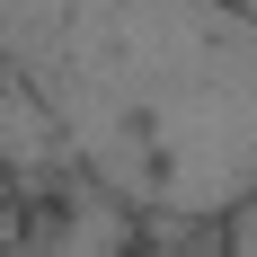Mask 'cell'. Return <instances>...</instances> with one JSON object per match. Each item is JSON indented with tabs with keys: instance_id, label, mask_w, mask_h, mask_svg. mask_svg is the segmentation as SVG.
I'll use <instances>...</instances> for the list:
<instances>
[{
	"instance_id": "277c9868",
	"label": "cell",
	"mask_w": 257,
	"mask_h": 257,
	"mask_svg": "<svg viewBox=\"0 0 257 257\" xmlns=\"http://www.w3.org/2000/svg\"><path fill=\"white\" fill-rule=\"evenodd\" d=\"M27 195H18V178H9V169H0V248H27Z\"/></svg>"
},
{
	"instance_id": "6da1fadb",
	"label": "cell",
	"mask_w": 257,
	"mask_h": 257,
	"mask_svg": "<svg viewBox=\"0 0 257 257\" xmlns=\"http://www.w3.org/2000/svg\"><path fill=\"white\" fill-rule=\"evenodd\" d=\"M0 62L53 106L80 178L222 222L257 186V18L239 0H0Z\"/></svg>"
},
{
	"instance_id": "5b68a950",
	"label": "cell",
	"mask_w": 257,
	"mask_h": 257,
	"mask_svg": "<svg viewBox=\"0 0 257 257\" xmlns=\"http://www.w3.org/2000/svg\"><path fill=\"white\" fill-rule=\"evenodd\" d=\"M239 9H248V18H257V0H239Z\"/></svg>"
},
{
	"instance_id": "3957f363",
	"label": "cell",
	"mask_w": 257,
	"mask_h": 257,
	"mask_svg": "<svg viewBox=\"0 0 257 257\" xmlns=\"http://www.w3.org/2000/svg\"><path fill=\"white\" fill-rule=\"evenodd\" d=\"M222 248H239V257H257V186L239 195L231 213H222Z\"/></svg>"
},
{
	"instance_id": "7a4b0ae2",
	"label": "cell",
	"mask_w": 257,
	"mask_h": 257,
	"mask_svg": "<svg viewBox=\"0 0 257 257\" xmlns=\"http://www.w3.org/2000/svg\"><path fill=\"white\" fill-rule=\"evenodd\" d=\"M0 169L18 178V195H53V186L80 178L71 142H62V124H53V106L36 98L9 62H0Z\"/></svg>"
}]
</instances>
